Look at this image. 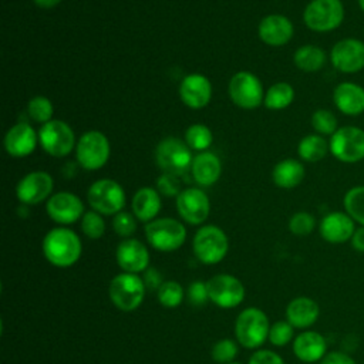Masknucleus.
<instances>
[{"mask_svg":"<svg viewBox=\"0 0 364 364\" xmlns=\"http://www.w3.org/2000/svg\"><path fill=\"white\" fill-rule=\"evenodd\" d=\"M44 257L57 267H70L81 256L82 245L78 235L68 228H54L43 239Z\"/></svg>","mask_w":364,"mask_h":364,"instance_id":"nucleus-1","label":"nucleus"},{"mask_svg":"<svg viewBox=\"0 0 364 364\" xmlns=\"http://www.w3.org/2000/svg\"><path fill=\"white\" fill-rule=\"evenodd\" d=\"M269 318L257 307H247L239 313L235 321V336L245 348H257L269 337Z\"/></svg>","mask_w":364,"mask_h":364,"instance_id":"nucleus-2","label":"nucleus"},{"mask_svg":"<svg viewBox=\"0 0 364 364\" xmlns=\"http://www.w3.org/2000/svg\"><path fill=\"white\" fill-rule=\"evenodd\" d=\"M155 161L164 173L181 176L191 169L193 156L188 144L179 138H164L155 148Z\"/></svg>","mask_w":364,"mask_h":364,"instance_id":"nucleus-3","label":"nucleus"},{"mask_svg":"<svg viewBox=\"0 0 364 364\" xmlns=\"http://www.w3.org/2000/svg\"><path fill=\"white\" fill-rule=\"evenodd\" d=\"M145 283L135 273H119L112 277L108 287L109 300L121 311L136 310L145 296Z\"/></svg>","mask_w":364,"mask_h":364,"instance_id":"nucleus-4","label":"nucleus"},{"mask_svg":"<svg viewBox=\"0 0 364 364\" xmlns=\"http://www.w3.org/2000/svg\"><path fill=\"white\" fill-rule=\"evenodd\" d=\"M148 243L159 252H173L186 239L185 226L172 218H159L148 222L144 228Z\"/></svg>","mask_w":364,"mask_h":364,"instance_id":"nucleus-5","label":"nucleus"},{"mask_svg":"<svg viewBox=\"0 0 364 364\" xmlns=\"http://www.w3.org/2000/svg\"><path fill=\"white\" fill-rule=\"evenodd\" d=\"M344 13L341 0H311L303 11V20L311 31L328 33L340 27Z\"/></svg>","mask_w":364,"mask_h":364,"instance_id":"nucleus-6","label":"nucleus"},{"mask_svg":"<svg viewBox=\"0 0 364 364\" xmlns=\"http://www.w3.org/2000/svg\"><path fill=\"white\" fill-rule=\"evenodd\" d=\"M192 249L196 259L203 264H216L226 256L229 240L220 228L206 225L195 233Z\"/></svg>","mask_w":364,"mask_h":364,"instance_id":"nucleus-7","label":"nucleus"},{"mask_svg":"<svg viewBox=\"0 0 364 364\" xmlns=\"http://www.w3.org/2000/svg\"><path fill=\"white\" fill-rule=\"evenodd\" d=\"M330 152L340 162L355 164L364 159V129L355 125L340 127L328 141Z\"/></svg>","mask_w":364,"mask_h":364,"instance_id":"nucleus-8","label":"nucleus"},{"mask_svg":"<svg viewBox=\"0 0 364 364\" xmlns=\"http://www.w3.org/2000/svg\"><path fill=\"white\" fill-rule=\"evenodd\" d=\"M75 156L78 164L87 171L102 168L109 158L108 138L95 129L84 132L77 141Z\"/></svg>","mask_w":364,"mask_h":364,"instance_id":"nucleus-9","label":"nucleus"},{"mask_svg":"<svg viewBox=\"0 0 364 364\" xmlns=\"http://www.w3.org/2000/svg\"><path fill=\"white\" fill-rule=\"evenodd\" d=\"M90 206L101 215H117L125 206V192L112 179L95 181L87 192Z\"/></svg>","mask_w":364,"mask_h":364,"instance_id":"nucleus-10","label":"nucleus"},{"mask_svg":"<svg viewBox=\"0 0 364 364\" xmlns=\"http://www.w3.org/2000/svg\"><path fill=\"white\" fill-rule=\"evenodd\" d=\"M230 100L243 109H255L264 101L263 84L250 71L236 73L228 85Z\"/></svg>","mask_w":364,"mask_h":364,"instance_id":"nucleus-11","label":"nucleus"},{"mask_svg":"<svg viewBox=\"0 0 364 364\" xmlns=\"http://www.w3.org/2000/svg\"><path fill=\"white\" fill-rule=\"evenodd\" d=\"M38 142L48 155L63 158L73 151L75 136L67 122L61 119H51L41 125L38 131Z\"/></svg>","mask_w":364,"mask_h":364,"instance_id":"nucleus-12","label":"nucleus"},{"mask_svg":"<svg viewBox=\"0 0 364 364\" xmlns=\"http://www.w3.org/2000/svg\"><path fill=\"white\" fill-rule=\"evenodd\" d=\"M209 300L220 309H233L245 299L242 282L232 274H216L206 282Z\"/></svg>","mask_w":364,"mask_h":364,"instance_id":"nucleus-13","label":"nucleus"},{"mask_svg":"<svg viewBox=\"0 0 364 364\" xmlns=\"http://www.w3.org/2000/svg\"><path fill=\"white\" fill-rule=\"evenodd\" d=\"M330 61L336 70L354 74L364 68V41L347 37L338 40L330 51Z\"/></svg>","mask_w":364,"mask_h":364,"instance_id":"nucleus-14","label":"nucleus"},{"mask_svg":"<svg viewBox=\"0 0 364 364\" xmlns=\"http://www.w3.org/2000/svg\"><path fill=\"white\" fill-rule=\"evenodd\" d=\"M176 210L186 223L200 225L209 216V198L199 188H186L176 196Z\"/></svg>","mask_w":364,"mask_h":364,"instance_id":"nucleus-15","label":"nucleus"},{"mask_svg":"<svg viewBox=\"0 0 364 364\" xmlns=\"http://www.w3.org/2000/svg\"><path fill=\"white\" fill-rule=\"evenodd\" d=\"M53 191V178L44 171H33L23 176L17 186V199L24 205H37L47 199Z\"/></svg>","mask_w":364,"mask_h":364,"instance_id":"nucleus-16","label":"nucleus"},{"mask_svg":"<svg viewBox=\"0 0 364 364\" xmlns=\"http://www.w3.org/2000/svg\"><path fill=\"white\" fill-rule=\"evenodd\" d=\"M48 216L60 225H71L84 215L81 199L71 192H57L47 200Z\"/></svg>","mask_w":364,"mask_h":364,"instance_id":"nucleus-17","label":"nucleus"},{"mask_svg":"<svg viewBox=\"0 0 364 364\" xmlns=\"http://www.w3.org/2000/svg\"><path fill=\"white\" fill-rule=\"evenodd\" d=\"M118 266L125 273H141L148 269L149 252L146 246L136 239H124L115 250Z\"/></svg>","mask_w":364,"mask_h":364,"instance_id":"nucleus-18","label":"nucleus"},{"mask_svg":"<svg viewBox=\"0 0 364 364\" xmlns=\"http://www.w3.org/2000/svg\"><path fill=\"white\" fill-rule=\"evenodd\" d=\"M179 97L181 101L192 108V109H200L208 105L212 97V85L210 81L198 73L189 74L183 77V80L179 84Z\"/></svg>","mask_w":364,"mask_h":364,"instance_id":"nucleus-19","label":"nucleus"},{"mask_svg":"<svg viewBox=\"0 0 364 364\" xmlns=\"http://www.w3.org/2000/svg\"><path fill=\"white\" fill-rule=\"evenodd\" d=\"M354 223L355 222L346 212H330L320 220L318 230L326 242L340 245L351 240L355 232Z\"/></svg>","mask_w":364,"mask_h":364,"instance_id":"nucleus-20","label":"nucleus"},{"mask_svg":"<svg viewBox=\"0 0 364 364\" xmlns=\"http://www.w3.org/2000/svg\"><path fill=\"white\" fill-rule=\"evenodd\" d=\"M294 28L291 21L283 14H269L266 16L257 27L259 38L273 47L287 44L293 37Z\"/></svg>","mask_w":364,"mask_h":364,"instance_id":"nucleus-21","label":"nucleus"},{"mask_svg":"<svg viewBox=\"0 0 364 364\" xmlns=\"http://www.w3.org/2000/svg\"><path fill=\"white\" fill-rule=\"evenodd\" d=\"M37 134L27 122L13 125L4 136V148L10 156L23 158L30 155L37 145Z\"/></svg>","mask_w":364,"mask_h":364,"instance_id":"nucleus-22","label":"nucleus"},{"mask_svg":"<svg viewBox=\"0 0 364 364\" xmlns=\"http://www.w3.org/2000/svg\"><path fill=\"white\" fill-rule=\"evenodd\" d=\"M333 102L344 115H360L364 112V88L353 81L340 82L333 91Z\"/></svg>","mask_w":364,"mask_h":364,"instance_id":"nucleus-23","label":"nucleus"},{"mask_svg":"<svg viewBox=\"0 0 364 364\" xmlns=\"http://www.w3.org/2000/svg\"><path fill=\"white\" fill-rule=\"evenodd\" d=\"M327 343L326 338L317 331H301L293 340V353L294 355L304 363H316L321 361V358L327 354Z\"/></svg>","mask_w":364,"mask_h":364,"instance_id":"nucleus-24","label":"nucleus"},{"mask_svg":"<svg viewBox=\"0 0 364 364\" xmlns=\"http://www.w3.org/2000/svg\"><path fill=\"white\" fill-rule=\"evenodd\" d=\"M320 314L318 304L306 296L293 299L286 307V318L294 328H307L313 326Z\"/></svg>","mask_w":364,"mask_h":364,"instance_id":"nucleus-25","label":"nucleus"},{"mask_svg":"<svg viewBox=\"0 0 364 364\" xmlns=\"http://www.w3.org/2000/svg\"><path fill=\"white\" fill-rule=\"evenodd\" d=\"M191 172L195 182L200 186H210L213 185L222 172L220 159L209 151L199 152L193 156Z\"/></svg>","mask_w":364,"mask_h":364,"instance_id":"nucleus-26","label":"nucleus"},{"mask_svg":"<svg viewBox=\"0 0 364 364\" xmlns=\"http://www.w3.org/2000/svg\"><path fill=\"white\" fill-rule=\"evenodd\" d=\"M131 206H132V213L135 215V218L141 222L148 223V222L154 220L155 216L161 210L162 203H161L159 192L154 188L144 186L134 193Z\"/></svg>","mask_w":364,"mask_h":364,"instance_id":"nucleus-27","label":"nucleus"},{"mask_svg":"<svg viewBox=\"0 0 364 364\" xmlns=\"http://www.w3.org/2000/svg\"><path fill=\"white\" fill-rule=\"evenodd\" d=\"M306 169L297 159L287 158L277 162L272 171V179L276 186L283 189H293L304 179Z\"/></svg>","mask_w":364,"mask_h":364,"instance_id":"nucleus-28","label":"nucleus"},{"mask_svg":"<svg viewBox=\"0 0 364 364\" xmlns=\"http://www.w3.org/2000/svg\"><path fill=\"white\" fill-rule=\"evenodd\" d=\"M293 61L299 70L306 73H314L323 68V65L326 64V53L318 46L306 44L296 50Z\"/></svg>","mask_w":364,"mask_h":364,"instance_id":"nucleus-29","label":"nucleus"},{"mask_svg":"<svg viewBox=\"0 0 364 364\" xmlns=\"http://www.w3.org/2000/svg\"><path fill=\"white\" fill-rule=\"evenodd\" d=\"M330 151L328 142L320 134H310L300 139L297 145L299 156L306 162L321 161Z\"/></svg>","mask_w":364,"mask_h":364,"instance_id":"nucleus-30","label":"nucleus"},{"mask_svg":"<svg viewBox=\"0 0 364 364\" xmlns=\"http://www.w3.org/2000/svg\"><path fill=\"white\" fill-rule=\"evenodd\" d=\"M294 100V90L289 82L280 81L273 84L264 94L263 104L269 109H284Z\"/></svg>","mask_w":364,"mask_h":364,"instance_id":"nucleus-31","label":"nucleus"},{"mask_svg":"<svg viewBox=\"0 0 364 364\" xmlns=\"http://www.w3.org/2000/svg\"><path fill=\"white\" fill-rule=\"evenodd\" d=\"M343 206L346 213H348L354 222L364 226V185L348 189L344 195Z\"/></svg>","mask_w":364,"mask_h":364,"instance_id":"nucleus-32","label":"nucleus"},{"mask_svg":"<svg viewBox=\"0 0 364 364\" xmlns=\"http://www.w3.org/2000/svg\"><path fill=\"white\" fill-rule=\"evenodd\" d=\"M213 141L212 131L203 124H193L185 131V142L193 151H206Z\"/></svg>","mask_w":364,"mask_h":364,"instance_id":"nucleus-33","label":"nucleus"},{"mask_svg":"<svg viewBox=\"0 0 364 364\" xmlns=\"http://www.w3.org/2000/svg\"><path fill=\"white\" fill-rule=\"evenodd\" d=\"M183 300V289L175 280H166L158 289V301L166 309L178 307Z\"/></svg>","mask_w":364,"mask_h":364,"instance_id":"nucleus-34","label":"nucleus"},{"mask_svg":"<svg viewBox=\"0 0 364 364\" xmlns=\"http://www.w3.org/2000/svg\"><path fill=\"white\" fill-rule=\"evenodd\" d=\"M27 112H28L31 119H34L37 122H41V124H46V122L51 121L54 108H53L51 101L47 97L37 95V97H33L28 101Z\"/></svg>","mask_w":364,"mask_h":364,"instance_id":"nucleus-35","label":"nucleus"},{"mask_svg":"<svg viewBox=\"0 0 364 364\" xmlns=\"http://www.w3.org/2000/svg\"><path fill=\"white\" fill-rule=\"evenodd\" d=\"M311 127L320 135H333L338 129L336 115L328 109H317L311 115Z\"/></svg>","mask_w":364,"mask_h":364,"instance_id":"nucleus-36","label":"nucleus"},{"mask_svg":"<svg viewBox=\"0 0 364 364\" xmlns=\"http://www.w3.org/2000/svg\"><path fill=\"white\" fill-rule=\"evenodd\" d=\"M81 230L88 239H100L105 232V222L101 213L88 210L81 218Z\"/></svg>","mask_w":364,"mask_h":364,"instance_id":"nucleus-37","label":"nucleus"},{"mask_svg":"<svg viewBox=\"0 0 364 364\" xmlns=\"http://www.w3.org/2000/svg\"><path fill=\"white\" fill-rule=\"evenodd\" d=\"M294 337V327L284 320L276 321L270 326L269 330V341L276 347H283L289 344Z\"/></svg>","mask_w":364,"mask_h":364,"instance_id":"nucleus-38","label":"nucleus"},{"mask_svg":"<svg viewBox=\"0 0 364 364\" xmlns=\"http://www.w3.org/2000/svg\"><path fill=\"white\" fill-rule=\"evenodd\" d=\"M316 228V219L309 212H296L289 220V229L296 236H307Z\"/></svg>","mask_w":364,"mask_h":364,"instance_id":"nucleus-39","label":"nucleus"},{"mask_svg":"<svg viewBox=\"0 0 364 364\" xmlns=\"http://www.w3.org/2000/svg\"><path fill=\"white\" fill-rule=\"evenodd\" d=\"M237 354V344L230 338H222L213 344L210 355L213 361L220 364L230 363Z\"/></svg>","mask_w":364,"mask_h":364,"instance_id":"nucleus-40","label":"nucleus"},{"mask_svg":"<svg viewBox=\"0 0 364 364\" xmlns=\"http://www.w3.org/2000/svg\"><path fill=\"white\" fill-rule=\"evenodd\" d=\"M112 229L114 232L121 237H129L136 230V220L135 215L121 210L117 215H114L112 219Z\"/></svg>","mask_w":364,"mask_h":364,"instance_id":"nucleus-41","label":"nucleus"},{"mask_svg":"<svg viewBox=\"0 0 364 364\" xmlns=\"http://www.w3.org/2000/svg\"><path fill=\"white\" fill-rule=\"evenodd\" d=\"M156 191L164 196H178L182 192L178 176L171 173H162L156 179Z\"/></svg>","mask_w":364,"mask_h":364,"instance_id":"nucleus-42","label":"nucleus"},{"mask_svg":"<svg viewBox=\"0 0 364 364\" xmlns=\"http://www.w3.org/2000/svg\"><path fill=\"white\" fill-rule=\"evenodd\" d=\"M188 300H189L191 304H193L196 307L205 304L206 300H209L206 283L199 282V280L192 282L188 287Z\"/></svg>","mask_w":364,"mask_h":364,"instance_id":"nucleus-43","label":"nucleus"},{"mask_svg":"<svg viewBox=\"0 0 364 364\" xmlns=\"http://www.w3.org/2000/svg\"><path fill=\"white\" fill-rule=\"evenodd\" d=\"M249 364H284V361L279 354L270 350H259L250 355Z\"/></svg>","mask_w":364,"mask_h":364,"instance_id":"nucleus-44","label":"nucleus"},{"mask_svg":"<svg viewBox=\"0 0 364 364\" xmlns=\"http://www.w3.org/2000/svg\"><path fill=\"white\" fill-rule=\"evenodd\" d=\"M320 364H355V361L344 351H330L321 358Z\"/></svg>","mask_w":364,"mask_h":364,"instance_id":"nucleus-45","label":"nucleus"},{"mask_svg":"<svg viewBox=\"0 0 364 364\" xmlns=\"http://www.w3.org/2000/svg\"><path fill=\"white\" fill-rule=\"evenodd\" d=\"M142 280L145 283V287H148V289H159L161 284L164 283L159 272L156 269H154V267H148L145 270Z\"/></svg>","mask_w":364,"mask_h":364,"instance_id":"nucleus-46","label":"nucleus"},{"mask_svg":"<svg viewBox=\"0 0 364 364\" xmlns=\"http://www.w3.org/2000/svg\"><path fill=\"white\" fill-rule=\"evenodd\" d=\"M350 242H351V246L354 250L364 253V226H360L355 229Z\"/></svg>","mask_w":364,"mask_h":364,"instance_id":"nucleus-47","label":"nucleus"},{"mask_svg":"<svg viewBox=\"0 0 364 364\" xmlns=\"http://www.w3.org/2000/svg\"><path fill=\"white\" fill-rule=\"evenodd\" d=\"M61 0H34V3L41 9H51L55 7Z\"/></svg>","mask_w":364,"mask_h":364,"instance_id":"nucleus-48","label":"nucleus"},{"mask_svg":"<svg viewBox=\"0 0 364 364\" xmlns=\"http://www.w3.org/2000/svg\"><path fill=\"white\" fill-rule=\"evenodd\" d=\"M358 6H360V9L364 11V0H358Z\"/></svg>","mask_w":364,"mask_h":364,"instance_id":"nucleus-49","label":"nucleus"},{"mask_svg":"<svg viewBox=\"0 0 364 364\" xmlns=\"http://www.w3.org/2000/svg\"><path fill=\"white\" fill-rule=\"evenodd\" d=\"M228 364H240V363H236V361H230V363H228Z\"/></svg>","mask_w":364,"mask_h":364,"instance_id":"nucleus-50","label":"nucleus"}]
</instances>
